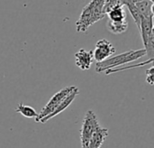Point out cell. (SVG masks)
<instances>
[{"label": "cell", "mask_w": 154, "mask_h": 148, "mask_svg": "<svg viewBox=\"0 0 154 148\" xmlns=\"http://www.w3.org/2000/svg\"><path fill=\"white\" fill-rule=\"evenodd\" d=\"M105 0H91L82 10L76 28L79 33H86L95 23L103 19L106 15L103 13Z\"/></svg>", "instance_id": "obj_1"}, {"label": "cell", "mask_w": 154, "mask_h": 148, "mask_svg": "<svg viewBox=\"0 0 154 148\" xmlns=\"http://www.w3.org/2000/svg\"><path fill=\"white\" fill-rule=\"evenodd\" d=\"M146 55L144 49L140 50H131L126 52H123L116 56L110 57L101 62H97L96 71L97 72H106L109 70L116 69L119 66H122L125 63H129L134 61H137L140 58H143Z\"/></svg>", "instance_id": "obj_2"}, {"label": "cell", "mask_w": 154, "mask_h": 148, "mask_svg": "<svg viewBox=\"0 0 154 148\" xmlns=\"http://www.w3.org/2000/svg\"><path fill=\"white\" fill-rule=\"evenodd\" d=\"M139 31L141 33L142 40L144 45L146 55L150 59L154 57V32L153 17H141Z\"/></svg>", "instance_id": "obj_3"}, {"label": "cell", "mask_w": 154, "mask_h": 148, "mask_svg": "<svg viewBox=\"0 0 154 148\" xmlns=\"http://www.w3.org/2000/svg\"><path fill=\"white\" fill-rule=\"evenodd\" d=\"M100 127L97 115L93 110H88L82 122V128L80 131L81 148H88L90 139L94 132Z\"/></svg>", "instance_id": "obj_4"}, {"label": "cell", "mask_w": 154, "mask_h": 148, "mask_svg": "<svg viewBox=\"0 0 154 148\" xmlns=\"http://www.w3.org/2000/svg\"><path fill=\"white\" fill-rule=\"evenodd\" d=\"M75 89V86H69V87H66L62 90H60V91H58L56 94H54L51 99L49 100V102L46 104V106L41 110L40 113H38V117L35 118L36 122H40L43 118L49 116L51 113H52L57 107L69 95V93Z\"/></svg>", "instance_id": "obj_5"}, {"label": "cell", "mask_w": 154, "mask_h": 148, "mask_svg": "<svg viewBox=\"0 0 154 148\" xmlns=\"http://www.w3.org/2000/svg\"><path fill=\"white\" fill-rule=\"evenodd\" d=\"M116 52V48L106 39H101L96 43V49L93 51V59L97 62H101L110 58Z\"/></svg>", "instance_id": "obj_6"}, {"label": "cell", "mask_w": 154, "mask_h": 148, "mask_svg": "<svg viewBox=\"0 0 154 148\" xmlns=\"http://www.w3.org/2000/svg\"><path fill=\"white\" fill-rule=\"evenodd\" d=\"M93 60V51L80 49L75 53V64L82 71L89 70Z\"/></svg>", "instance_id": "obj_7"}, {"label": "cell", "mask_w": 154, "mask_h": 148, "mask_svg": "<svg viewBox=\"0 0 154 148\" xmlns=\"http://www.w3.org/2000/svg\"><path fill=\"white\" fill-rule=\"evenodd\" d=\"M79 94V89L77 88V87H75V89L69 93V95L57 107V109L52 112V113H51L49 116H47V117H45V118H43L40 122H42V123H45V122H47L48 120H50V119H51L52 118H54V117H56V116H58L59 114H60L61 112H63L67 108H69V106H70V104L74 101V99H76V97L78 96Z\"/></svg>", "instance_id": "obj_8"}, {"label": "cell", "mask_w": 154, "mask_h": 148, "mask_svg": "<svg viewBox=\"0 0 154 148\" xmlns=\"http://www.w3.org/2000/svg\"><path fill=\"white\" fill-rule=\"evenodd\" d=\"M108 136V130L105 128L99 127L92 135V137L89 142L88 148H100L106 138Z\"/></svg>", "instance_id": "obj_9"}, {"label": "cell", "mask_w": 154, "mask_h": 148, "mask_svg": "<svg viewBox=\"0 0 154 148\" xmlns=\"http://www.w3.org/2000/svg\"><path fill=\"white\" fill-rule=\"evenodd\" d=\"M106 15H107L108 17L107 20L113 21V22H121V21L126 20V13L125 10V6L121 3H119L118 5L111 8L106 14Z\"/></svg>", "instance_id": "obj_10"}, {"label": "cell", "mask_w": 154, "mask_h": 148, "mask_svg": "<svg viewBox=\"0 0 154 148\" xmlns=\"http://www.w3.org/2000/svg\"><path fill=\"white\" fill-rule=\"evenodd\" d=\"M106 28L107 30L114 33V34H120L127 31L128 29V22L127 20L121 21V22H113L107 20L106 22Z\"/></svg>", "instance_id": "obj_11"}, {"label": "cell", "mask_w": 154, "mask_h": 148, "mask_svg": "<svg viewBox=\"0 0 154 148\" xmlns=\"http://www.w3.org/2000/svg\"><path fill=\"white\" fill-rule=\"evenodd\" d=\"M15 111L28 118H36L38 117V113L33 108L27 105H23V103L18 104V106L15 109Z\"/></svg>", "instance_id": "obj_12"}, {"label": "cell", "mask_w": 154, "mask_h": 148, "mask_svg": "<svg viewBox=\"0 0 154 148\" xmlns=\"http://www.w3.org/2000/svg\"><path fill=\"white\" fill-rule=\"evenodd\" d=\"M146 81L147 83H149L150 85H153L154 84V67L152 66L150 69H148L146 71Z\"/></svg>", "instance_id": "obj_13"}, {"label": "cell", "mask_w": 154, "mask_h": 148, "mask_svg": "<svg viewBox=\"0 0 154 148\" xmlns=\"http://www.w3.org/2000/svg\"><path fill=\"white\" fill-rule=\"evenodd\" d=\"M151 1H152V2H154V0H151Z\"/></svg>", "instance_id": "obj_14"}]
</instances>
